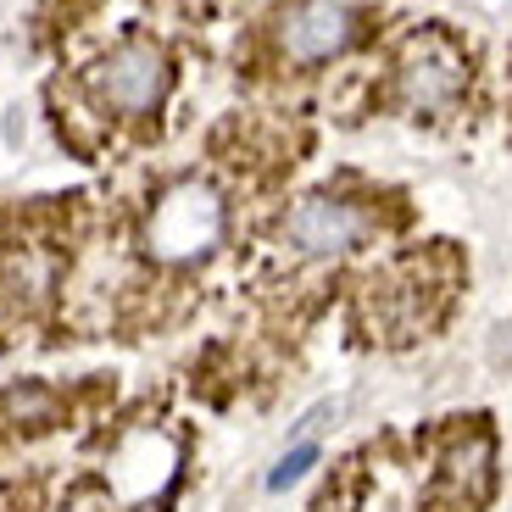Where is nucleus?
<instances>
[{"label":"nucleus","instance_id":"obj_3","mask_svg":"<svg viewBox=\"0 0 512 512\" xmlns=\"http://www.w3.org/2000/svg\"><path fill=\"white\" fill-rule=\"evenodd\" d=\"M173 84V67H167V51L151 45V39H123L112 56H101L90 73V90L106 112H123V117H140L156 112Z\"/></svg>","mask_w":512,"mask_h":512},{"label":"nucleus","instance_id":"obj_5","mask_svg":"<svg viewBox=\"0 0 512 512\" xmlns=\"http://www.w3.org/2000/svg\"><path fill=\"white\" fill-rule=\"evenodd\" d=\"M351 34H357V17H351V6H340V0H301V6H290V17L279 23V51L290 56V62H329V56H340L351 45Z\"/></svg>","mask_w":512,"mask_h":512},{"label":"nucleus","instance_id":"obj_4","mask_svg":"<svg viewBox=\"0 0 512 512\" xmlns=\"http://www.w3.org/2000/svg\"><path fill=\"white\" fill-rule=\"evenodd\" d=\"M373 218L346 195H307V201L290 206V218L279 223V245L301 262H318V256H346L368 240Z\"/></svg>","mask_w":512,"mask_h":512},{"label":"nucleus","instance_id":"obj_6","mask_svg":"<svg viewBox=\"0 0 512 512\" xmlns=\"http://www.w3.org/2000/svg\"><path fill=\"white\" fill-rule=\"evenodd\" d=\"M312 462H318V440H301L295 451H284L279 462H273V474H268V490H290L295 479L307 474Z\"/></svg>","mask_w":512,"mask_h":512},{"label":"nucleus","instance_id":"obj_1","mask_svg":"<svg viewBox=\"0 0 512 512\" xmlns=\"http://www.w3.org/2000/svg\"><path fill=\"white\" fill-rule=\"evenodd\" d=\"M218 240H223V201L206 179H179L145 218V251L167 268L201 262Z\"/></svg>","mask_w":512,"mask_h":512},{"label":"nucleus","instance_id":"obj_2","mask_svg":"<svg viewBox=\"0 0 512 512\" xmlns=\"http://www.w3.org/2000/svg\"><path fill=\"white\" fill-rule=\"evenodd\" d=\"M468 90V62L446 34H412L396 62V95L412 117L451 112Z\"/></svg>","mask_w":512,"mask_h":512}]
</instances>
